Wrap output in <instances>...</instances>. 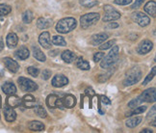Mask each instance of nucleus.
Listing matches in <instances>:
<instances>
[{
  "label": "nucleus",
  "mask_w": 156,
  "mask_h": 133,
  "mask_svg": "<svg viewBox=\"0 0 156 133\" xmlns=\"http://www.w3.org/2000/svg\"><path fill=\"white\" fill-rule=\"evenodd\" d=\"M100 19L98 13H89L80 17V24L83 29H87L97 23Z\"/></svg>",
  "instance_id": "obj_3"
},
{
  "label": "nucleus",
  "mask_w": 156,
  "mask_h": 133,
  "mask_svg": "<svg viewBox=\"0 0 156 133\" xmlns=\"http://www.w3.org/2000/svg\"><path fill=\"white\" fill-rule=\"evenodd\" d=\"M142 118L141 117H135V118H131V119H128L126 120V123H125V124H126V126H128V128H136L137 125H139L142 122Z\"/></svg>",
  "instance_id": "obj_28"
},
{
  "label": "nucleus",
  "mask_w": 156,
  "mask_h": 133,
  "mask_svg": "<svg viewBox=\"0 0 156 133\" xmlns=\"http://www.w3.org/2000/svg\"><path fill=\"white\" fill-rule=\"evenodd\" d=\"M27 72L31 76L37 77L39 75V74H40V70H39V69L35 68V66H29V68L27 69Z\"/></svg>",
  "instance_id": "obj_37"
},
{
  "label": "nucleus",
  "mask_w": 156,
  "mask_h": 133,
  "mask_svg": "<svg viewBox=\"0 0 156 133\" xmlns=\"http://www.w3.org/2000/svg\"><path fill=\"white\" fill-rule=\"evenodd\" d=\"M34 112L35 114L37 115V116L41 117V118H45L46 117V110L44 109V108L43 106H41V105H37V106H35V109H34Z\"/></svg>",
  "instance_id": "obj_31"
},
{
  "label": "nucleus",
  "mask_w": 156,
  "mask_h": 133,
  "mask_svg": "<svg viewBox=\"0 0 156 133\" xmlns=\"http://www.w3.org/2000/svg\"><path fill=\"white\" fill-rule=\"evenodd\" d=\"M80 3L86 8H92V7H94V6L98 4V1H94V0H81Z\"/></svg>",
  "instance_id": "obj_35"
},
{
  "label": "nucleus",
  "mask_w": 156,
  "mask_h": 133,
  "mask_svg": "<svg viewBox=\"0 0 156 133\" xmlns=\"http://www.w3.org/2000/svg\"><path fill=\"white\" fill-rule=\"evenodd\" d=\"M118 58H119V46L115 45L113 46L111 51L108 53V55L102 58L103 60L100 63V66L104 70L109 69L110 66H112L118 61Z\"/></svg>",
  "instance_id": "obj_2"
},
{
  "label": "nucleus",
  "mask_w": 156,
  "mask_h": 133,
  "mask_svg": "<svg viewBox=\"0 0 156 133\" xmlns=\"http://www.w3.org/2000/svg\"><path fill=\"white\" fill-rule=\"evenodd\" d=\"M99 98H100V100H101V102H102L103 104H105V105L111 104V100L108 99L107 96H105V95H100Z\"/></svg>",
  "instance_id": "obj_44"
},
{
  "label": "nucleus",
  "mask_w": 156,
  "mask_h": 133,
  "mask_svg": "<svg viewBox=\"0 0 156 133\" xmlns=\"http://www.w3.org/2000/svg\"><path fill=\"white\" fill-rule=\"evenodd\" d=\"M0 106H1V98H0Z\"/></svg>",
  "instance_id": "obj_50"
},
{
  "label": "nucleus",
  "mask_w": 156,
  "mask_h": 133,
  "mask_svg": "<svg viewBox=\"0 0 156 133\" xmlns=\"http://www.w3.org/2000/svg\"><path fill=\"white\" fill-rule=\"evenodd\" d=\"M104 11H105V15L103 16L102 20L104 22H109L113 20H117L121 17V13L118 12L116 9H114L112 6L110 5H105L104 6Z\"/></svg>",
  "instance_id": "obj_5"
},
{
  "label": "nucleus",
  "mask_w": 156,
  "mask_h": 133,
  "mask_svg": "<svg viewBox=\"0 0 156 133\" xmlns=\"http://www.w3.org/2000/svg\"><path fill=\"white\" fill-rule=\"evenodd\" d=\"M51 84H52V86L55 87V88H61V87L68 85L69 79L63 74H57L53 77Z\"/></svg>",
  "instance_id": "obj_12"
},
{
  "label": "nucleus",
  "mask_w": 156,
  "mask_h": 133,
  "mask_svg": "<svg viewBox=\"0 0 156 133\" xmlns=\"http://www.w3.org/2000/svg\"><path fill=\"white\" fill-rule=\"evenodd\" d=\"M4 116H5V119L7 122H14L16 118V113L15 112L14 108H12L10 106H6L4 107Z\"/></svg>",
  "instance_id": "obj_16"
},
{
  "label": "nucleus",
  "mask_w": 156,
  "mask_h": 133,
  "mask_svg": "<svg viewBox=\"0 0 156 133\" xmlns=\"http://www.w3.org/2000/svg\"><path fill=\"white\" fill-rule=\"evenodd\" d=\"M117 27H119V24L118 23H115V22L110 23L109 25H108V28H117Z\"/></svg>",
  "instance_id": "obj_46"
},
{
  "label": "nucleus",
  "mask_w": 156,
  "mask_h": 133,
  "mask_svg": "<svg viewBox=\"0 0 156 133\" xmlns=\"http://www.w3.org/2000/svg\"><path fill=\"white\" fill-rule=\"evenodd\" d=\"M141 78H142V72H141V70H133L123 80V85L124 86H132V85H134V84L139 82Z\"/></svg>",
  "instance_id": "obj_7"
},
{
  "label": "nucleus",
  "mask_w": 156,
  "mask_h": 133,
  "mask_svg": "<svg viewBox=\"0 0 156 133\" xmlns=\"http://www.w3.org/2000/svg\"><path fill=\"white\" fill-rule=\"evenodd\" d=\"M2 91L6 95H15L16 93V87L13 82H5L2 85Z\"/></svg>",
  "instance_id": "obj_20"
},
{
  "label": "nucleus",
  "mask_w": 156,
  "mask_h": 133,
  "mask_svg": "<svg viewBox=\"0 0 156 133\" xmlns=\"http://www.w3.org/2000/svg\"><path fill=\"white\" fill-rule=\"evenodd\" d=\"M145 11L148 15H151V16L155 17L156 16V3L155 1H148L146 5H145Z\"/></svg>",
  "instance_id": "obj_23"
},
{
  "label": "nucleus",
  "mask_w": 156,
  "mask_h": 133,
  "mask_svg": "<svg viewBox=\"0 0 156 133\" xmlns=\"http://www.w3.org/2000/svg\"><path fill=\"white\" fill-rule=\"evenodd\" d=\"M15 54H16V56L20 60H26L30 55L28 48L25 46H21L20 48H19V49L16 51Z\"/></svg>",
  "instance_id": "obj_21"
},
{
  "label": "nucleus",
  "mask_w": 156,
  "mask_h": 133,
  "mask_svg": "<svg viewBox=\"0 0 156 133\" xmlns=\"http://www.w3.org/2000/svg\"><path fill=\"white\" fill-rule=\"evenodd\" d=\"M62 103L64 107L73 108L76 105V99L73 95H67L62 99Z\"/></svg>",
  "instance_id": "obj_15"
},
{
  "label": "nucleus",
  "mask_w": 156,
  "mask_h": 133,
  "mask_svg": "<svg viewBox=\"0 0 156 133\" xmlns=\"http://www.w3.org/2000/svg\"><path fill=\"white\" fill-rule=\"evenodd\" d=\"M7 104L8 106L12 107V108H15V107H19L22 104V100L16 96L15 95H9L8 99H7Z\"/></svg>",
  "instance_id": "obj_18"
},
{
  "label": "nucleus",
  "mask_w": 156,
  "mask_h": 133,
  "mask_svg": "<svg viewBox=\"0 0 156 133\" xmlns=\"http://www.w3.org/2000/svg\"><path fill=\"white\" fill-rule=\"evenodd\" d=\"M108 39V35L106 33H98L94 35L91 39V44L94 46H98L101 44H103Z\"/></svg>",
  "instance_id": "obj_14"
},
{
  "label": "nucleus",
  "mask_w": 156,
  "mask_h": 133,
  "mask_svg": "<svg viewBox=\"0 0 156 133\" xmlns=\"http://www.w3.org/2000/svg\"><path fill=\"white\" fill-rule=\"evenodd\" d=\"M155 71H156V68L154 66V68H152V70H151V74H149L145 78V80H144V82H143V85H144V86L147 85V83H149V82H151V81L153 79V77L155 76Z\"/></svg>",
  "instance_id": "obj_36"
},
{
  "label": "nucleus",
  "mask_w": 156,
  "mask_h": 133,
  "mask_svg": "<svg viewBox=\"0 0 156 133\" xmlns=\"http://www.w3.org/2000/svg\"><path fill=\"white\" fill-rule=\"evenodd\" d=\"M153 47V44L151 43L149 40H144L139 44V45L137 46V52L144 55V54H147L148 52H151Z\"/></svg>",
  "instance_id": "obj_9"
},
{
  "label": "nucleus",
  "mask_w": 156,
  "mask_h": 133,
  "mask_svg": "<svg viewBox=\"0 0 156 133\" xmlns=\"http://www.w3.org/2000/svg\"><path fill=\"white\" fill-rule=\"evenodd\" d=\"M3 63H4L6 68L8 69V70L13 72V74H16V72H17L20 70L19 63H17L16 61H15V60H13L12 58H9V57L3 58Z\"/></svg>",
  "instance_id": "obj_10"
},
{
  "label": "nucleus",
  "mask_w": 156,
  "mask_h": 133,
  "mask_svg": "<svg viewBox=\"0 0 156 133\" xmlns=\"http://www.w3.org/2000/svg\"><path fill=\"white\" fill-rule=\"evenodd\" d=\"M21 100H22V104L26 108H33L35 106H37V102H36V99L32 95H25Z\"/></svg>",
  "instance_id": "obj_17"
},
{
  "label": "nucleus",
  "mask_w": 156,
  "mask_h": 133,
  "mask_svg": "<svg viewBox=\"0 0 156 133\" xmlns=\"http://www.w3.org/2000/svg\"><path fill=\"white\" fill-rule=\"evenodd\" d=\"M19 43V38H17L16 34L15 33H9L6 38V44H7L9 48H14Z\"/></svg>",
  "instance_id": "obj_19"
},
{
  "label": "nucleus",
  "mask_w": 156,
  "mask_h": 133,
  "mask_svg": "<svg viewBox=\"0 0 156 133\" xmlns=\"http://www.w3.org/2000/svg\"><path fill=\"white\" fill-rule=\"evenodd\" d=\"M116 44V41L115 40H111V41H104L103 44H101V45H99V49L100 50H106L108 48L112 47L114 45Z\"/></svg>",
  "instance_id": "obj_34"
},
{
  "label": "nucleus",
  "mask_w": 156,
  "mask_h": 133,
  "mask_svg": "<svg viewBox=\"0 0 156 133\" xmlns=\"http://www.w3.org/2000/svg\"><path fill=\"white\" fill-rule=\"evenodd\" d=\"M46 105L49 108H56V107H61L63 108L62 99H59V96L56 95H49L46 99Z\"/></svg>",
  "instance_id": "obj_11"
},
{
  "label": "nucleus",
  "mask_w": 156,
  "mask_h": 133,
  "mask_svg": "<svg viewBox=\"0 0 156 133\" xmlns=\"http://www.w3.org/2000/svg\"><path fill=\"white\" fill-rule=\"evenodd\" d=\"M146 0H135V2L134 4L131 6V8L132 9H138V8H140L141 6L143 5V3L145 2Z\"/></svg>",
  "instance_id": "obj_41"
},
{
  "label": "nucleus",
  "mask_w": 156,
  "mask_h": 133,
  "mask_svg": "<svg viewBox=\"0 0 156 133\" xmlns=\"http://www.w3.org/2000/svg\"><path fill=\"white\" fill-rule=\"evenodd\" d=\"M4 48V44H3V41L2 39H0V51H2Z\"/></svg>",
  "instance_id": "obj_48"
},
{
  "label": "nucleus",
  "mask_w": 156,
  "mask_h": 133,
  "mask_svg": "<svg viewBox=\"0 0 156 133\" xmlns=\"http://www.w3.org/2000/svg\"><path fill=\"white\" fill-rule=\"evenodd\" d=\"M11 7L9 5H6V4H0V16H7L11 13Z\"/></svg>",
  "instance_id": "obj_32"
},
{
  "label": "nucleus",
  "mask_w": 156,
  "mask_h": 133,
  "mask_svg": "<svg viewBox=\"0 0 156 133\" xmlns=\"http://www.w3.org/2000/svg\"><path fill=\"white\" fill-rule=\"evenodd\" d=\"M33 56L40 62H44L46 60V57L44 55V53L41 51L38 46H33Z\"/></svg>",
  "instance_id": "obj_24"
},
{
  "label": "nucleus",
  "mask_w": 156,
  "mask_h": 133,
  "mask_svg": "<svg viewBox=\"0 0 156 133\" xmlns=\"http://www.w3.org/2000/svg\"><path fill=\"white\" fill-rule=\"evenodd\" d=\"M155 114H156V106L154 105V106H152V109L149 111V113H148V115H147V119L149 120L151 118H153V119H155Z\"/></svg>",
  "instance_id": "obj_45"
},
{
  "label": "nucleus",
  "mask_w": 156,
  "mask_h": 133,
  "mask_svg": "<svg viewBox=\"0 0 156 133\" xmlns=\"http://www.w3.org/2000/svg\"><path fill=\"white\" fill-rule=\"evenodd\" d=\"M33 19H34L33 13L30 10L25 11L24 13L22 14V20L24 23H31Z\"/></svg>",
  "instance_id": "obj_30"
},
{
  "label": "nucleus",
  "mask_w": 156,
  "mask_h": 133,
  "mask_svg": "<svg viewBox=\"0 0 156 133\" xmlns=\"http://www.w3.org/2000/svg\"><path fill=\"white\" fill-rule=\"evenodd\" d=\"M131 17H132V20L136 22L138 25H140L141 27H146L151 23V19H149L147 15L142 13V12H135V13L132 14Z\"/></svg>",
  "instance_id": "obj_6"
},
{
  "label": "nucleus",
  "mask_w": 156,
  "mask_h": 133,
  "mask_svg": "<svg viewBox=\"0 0 156 133\" xmlns=\"http://www.w3.org/2000/svg\"><path fill=\"white\" fill-rule=\"evenodd\" d=\"M147 110V106H139V107H135L134 110H132L131 112H129L126 116L130 117V116H133V115H138V114H142Z\"/></svg>",
  "instance_id": "obj_33"
},
{
  "label": "nucleus",
  "mask_w": 156,
  "mask_h": 133,
  "mask_svg": "<svg viewBox=\"0 0 156 133\" xmlns=\"http://www.w3.org/2000/svg\"><path fill=\"white\" fill-rule=\"evenodd\" d=\"M104 57V53L103 52H97L94 53V62H99L102 60V58Z\"/></svg>",
  "instance_id": "obj_39"
},
{
  "label": "nucleus",
  "mask_w": 156,
  "mask_h": 133,
  "mask_svg": "<svg viewBox=\"0 0 156 133\" xmlns=\"http://www.w3.org/2000/svg\"><path fill=\"white\" fill-rule=\"evenodd\" d=\"M76 66H77L78 69H80L82 70H89L90 69H91V66H90L89 62L86 61V60H83L81 57L77 59Z\"/></svg>",
  "instance_id": "obj_27"
},
{
  "label": "nucleus",
  "mask_w": 156,
  "mask_h": 133,
  "mask_svg": "<svg viewBox=\"0 0 156 133\" xmlns=\"http://www.w3.org/2000/svg\"><path fill=\"white\" fill-rule=\"evenodd\" d=\"M141 133H152V130L146 128V129H143V130L141 131Z\"/></svg>",
  "instance_id": "obj_47"
},
{
  "label": "nucleus",
  "mask_w": 156,
  "mask_h": 133,
  "mask_svg": "<svg viewBox=\"0 0 156 133\" xmlns=\"http://www.w3.org/2000/svg\"><path fill=\"white\" fill-rule=\"evenodd\" d=\"M51 25H52V20L49 19H45V17H40L37 21V26L40 29L49 28Z\"/></svg>",
  "instance_id": "obj_22"
},
{
  "label": "nucleus",
  "mask_w": 156,
  "mask_h": 133,
  "mask_svg": "<svg viewBox=\"0 0 156 133\" xmlns=\"http://www.w3.org/2000/svg\"><path fill=\"white\" fill-rule=\"evenodd\" d=\"M75 58H76L75 54L73 52H71L70 50H66L62 53V59L68 64L73 63L75 60Z\"/></svg>",
  "instance_id": "obj_25"
},
{
  "label": "nucleus",
  "mask_w": 156,
  "mask_h": 133,
  "mask_svg": "<svg viewBox=\"0 0 156 133\" xmlns=\"http://www.w3.org/2000/svg\"><path fill=\"white\" fill-rule=\"evenodd\" d=\"M56 54H57V51H56V50H52V51H50L49 55H50V56H55Z\"/></svg>",
  "instance_id": "obj_49"
},
{
  "label": "nucleus",
  "mask_w": 156,
  "mask_h": 133,
  "mask_svg": "<svg viewBox=\"0 0 156 133\" xmlns=\"http://www.w3.org/2000/svg\"><path fill=\"white\" fill-rule=\"evenodd\" d=\"M50 76H51V71L49 70H44L43 71V74H41V77H43V79L44 80L49 79Z\"/></svg>",
  "instance_id": "obj_40"
},
{
  "label": "nucleus",
  "mask_w": 156,
  "mask_h": 133,
  "mask_svg": "<svg viewBox=\"0 0 156 133\" xmlns=\"http://www.w3.org/2000/svg\"><path fill=\"white\" fill-rule=\"evenodd\" d=\"M39 43L45 49L51 48V40H50V34L48 32H44L40 35L39 37Z\"/></svg>",
  "instance_id": "obj_13"
},
{
  "label": "nucleus",
  "mask_w": 156,
  "mask_h": 133,
  "mask_svg": "<svg viewBox=\"0 0 156 133\" xmlns=\"http://www.w3.org/2000/svg\"><path fill=\"white\" fill-rule=\"evenodd\" d=\"M132 2V0H115L114 3L118 5H128Z\"/></svg>",
  "instance_id": "obj_43"
},
{
  "label": "nucleus",
  "mask_w": 156,
  "mask_h": 133,
  "mask_svg": "<svg viewBox=\"0 0 156 133\" xmlns=\"http://www.w3.org/2000/svg\"><path fill=\"white\" fill-rule=\"evenodd\" d=\"M142 102L140 101V99H132L129 103H128V106L130 107V108H135V107H137L139 104H141Z\"/></svg>",
  "instance_id": "obj_38"
},
{
  "label": "nucleus",
  "mask_w": 156,
  "mask_h": 133,
  "mask_svg": "<svg viewBox=\"0 0 156 133\" xmlns=\"http://www.w3.org/2000/svg\"><path fill=\"white\" fill-rule=\"evenodd\" d=\"M20 88L23 92H34V91L38 90V85L33 80L29 79L26 77H20L17 79Z\"/></svg>",
  "instance_id": "obj_4"
},
{
  "label": "nucleus",
  "mask_w": 156,
  "mask_h": 133,
  "mask_svg": "<svg viewBox=\"0 0 156 133\" xmlns=\"http://www.w3.org/2000/svg\"><path fill=\"white\" fill-rule=\"evenodd\" d=\"M85 95H88L90 98V99H93V96L95 95V93L94 92V90L92 88H87L86 91H85Z\"/></svg>",
  "instance_id": "obj_42"
},
{
  "label": "nucleus",
  "mask_w": 156,
  "mask_h": 133,
  "mask_svg": "<svg viewBox=\"0 0 156 133\" xmlns=\"http://www.w3.org/2000/svg\"><path fill=\"white\" fill-rule=\"evenodd\" d=\"M138 99H140L141 102H154L156 99V92H155V88H149L146 91H144V93H142Z\"/></svg>",
  "instance_id": "obj_8"
},
{
  "label": "nucleus",
  "mask_w": 156,
  "mask_h": 133,
  "mask_svg": "<svg viewBox=\"0 0 156 133\" xmlns=\"http://www.w3.org/2000/svg\"><path fill=\"white\" fill-rule=\"evenodd\" d=\"M77 26V21L73 17H65L59 20L56 25V31L61 34H67L74 30Z\"/></svg>",
  "instance_id": "obj_1"
},
{
  "label": "nucleus",
  "mask_w": 156,
  "mask_h": 133,
  "mask_svg": "<svg viewBox=\"0 0 156 133\" xmlns=\"http://www.w3.org/2000/svg\"><path fill=\"white\" fill-rule=\"evenodd\" d=\"M28 128L33 131H43L44 129V124L39 120H33V122L29 123Z\"/></svg>",
  "instance_id": "obj_26"
},
{
  "label": "nucleus",
  "mask_w": 156,
  "mask_h": 133,
  "mask_svg": "<svg viewBox=\"0 0 156 133\" xmlns=\"http://www.w3.org/2000/svg\"><path fill=\"white\" fill-rule=\"evenodd\" d=\"M52 44L54 45H59V46H66L67 45V41L62 37V36H54L52 38Z\"/></svg>",
  "instance_id": "obj_29"
}]
</instances>
